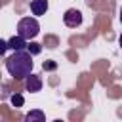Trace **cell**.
<instances>
[{"mask_svg": "<svg viewBox=\"0 0 122 122\" xmlns=\"http://www.w3.org/2000/svg\"><path fill=\"white\" fill-rule=\"evenodd\" d=\"M48 0H30L29 8H30V13L32 15H44L48 11Z\"/></svg>", "mask_w": 122, "mask_h": 122, "instance_id": "8992f818", "label": "cell"}, {"mask_svg": "<svg viewBox=\"0 0 122 122\" xmlns=\"http://www.w3.org/2000/svg\"><path fill=\"white\" fill-rule=\"evenodd\" d=\"M63 23L69 27V29H76L82 25V11L76 10V8H69L65 13H63Z\"/></svg>", "mask_w": 122, "mask_h": 122, "instance_id": "3957f363", "label": "cell"}, {"mask_svg": "<svg viewBox=\"0 0 122 122\" xmlns=\"http://www.w3.org/2000/svg\"><path fill=\"white\" fill-rule=\"evenodd\" d=\"M118 19H120V23H122V8H120V13H118Z\"/></svg>", "mask_w": 122, "mask_h": 122, "instance_id": "4fadbf2b", "label": "cell"}, {"mask_svg": "<svg viewBox=\"0 0 122 122\" xmlns=\"http://www.w3.org/2000/svg\"><path fill=\"white\" fill-rule=\"evenodd\" d=\"M32 67H34L32 53L27 51V50H23V51H13L10 57H6V71H8L15 80L27 78V76L32 72Z\"/></svg>", "mask_w": 122, "mask_h": 122, "instance_id": "6da1fadb", "label": "cell"}, {"mask_svg": "<svg viewBox=\"0 0 122 122\" xmlns=\"http://www.w3.org/2000/svg\"><path fill=\"white\" fill-rule=\"evenodd\" d=\"M38 32H40V25H38V21L34 17H23V19H19V23H17V34H21L23 38L30 40Z\"/></svg>", "mask_w": 122, "mask_h": 122, "instance_id": "7a4b0ae2", "label": "cell"}, {"mask_svg": "<svg viewBox=\"0 0 122 122\" xmlns=\"http://www.w3.org/2000/svg\"><path fill=\"white\" fill-rule=\"evenodd\" d=\"M8 46H10V50H13V51H23V50H27L29 40L23 38L21 34H15V36H11V38L8 40Z\"/></svg>", "mask_w": 122, "mask_h": 122, "instance_id": "5b68a950", "label": "cell"}, {"mask_svg": "<svg viewBox=\"0 0 122 122\" xmlns=\"http://www.w3.org/2000/svg\"><path fill=\"white\" fill-rule=\"evenodd\" d=\"M23 120H25V122H44V120H46V114H44L40 109H34V111H30V112H27Z\"/></svg>", "mask_w": 122, "mask_h": 122, "instance_id": "52a82bcc", "label": "cell"}, {"mask_svg": "<svg viewBox=\"0 0 122 122\" xmlns=\"http://www.w3.org/2000/svg\"><path fill=\"white\" fill-rule=\"evenodd\" d=\"M8 48H10V46H8V40H2V42H0V51H2V55L8 51Z\"/></svg>", "mask_w": 122, "mask_h": 122, "instance_id": "8fae6325", "label": "cell"}, {"mask_svg": "<svg viewBox=\"0 0 122 122\" xmlns=\"http://www.w3.org/2000/svg\"><path fill=\"white\" fill-rule=\"evenodd\" d=\"M27 51H30L32 55H38V53L42 51V46H40L38 42H30V44L27 46Z\"/></svg>", "mask_w": 122, "mask_h": 122, "instance_id": "ba28073f", "label": "cell"}, {"mask_svg": "<svg viewBox=\"0 0 122 122\" xmlns=\"http://www.w3.org/2000/svg\"><path fill=\"white\" fill-rule=\"evenodd\" d=\"M118 44H120V48H122V32H120V36H118Z\"/></svg>", "mask_w": 122, "mask_h": 122, "instance_id": "7c38bea8", "label": "cell"}, {"mask_svg": "<svg viewBox=\"0 0 122 122\" xmlns=\"http://www.w3.org/2000/svg\"><path fill=\"white\" fill-rule=\"evenodd\" d=\"M42 69H44V71H55V69H57V63H55V61H44V63H42Z\"/></svg>", "mask_w": 122, "mask_h": 122, "instance_id": "30bf717a", "label": "cell"}, {"mask_svg": "<svg viewBox=\"0 0 122 122\" xmlns=\"http://www.w3.org/2000/svg\"><path fill=\"white\" fill-rule=\"evenodd\" d=\"M25 90L30 92V93L40 92V90H42V78H40L38 74H32V72H30V74L25 78Z\"/></svg>", "mask_w": 122, "mask_h": 122, "instance_id": "277c9868", "label": "cell"}, {"mask_svg": "<svg viewBox=\"0 0 122 122\" xmlns=\"http://www.w3.org/2000/svg\"><path fill=\"white\" fill-rule=\"evenodd\" d=\"M11 103H13V107H23L25 99H23L21 93H13V95H11Z\"/></svg>", "mask_w": 122, "mask_h": 122, "instance_id": "9c48e42d", "label": "cell"}]
</instances>
